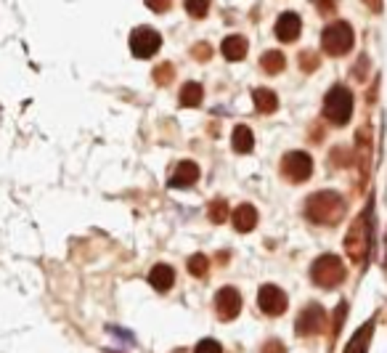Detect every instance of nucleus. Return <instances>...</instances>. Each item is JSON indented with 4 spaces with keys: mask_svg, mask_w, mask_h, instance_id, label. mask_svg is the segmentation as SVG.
<instances>
[{
    "mask_svg": "<svg viewBox=\"0 0 387 353\" xmlns=\"http://www.w3.org/2000/svg\"><path fill=\"white\" fill-rule=\"evenodd\" d=\"M194 353H223V348H221V342H215V340H202L199 345H197V351Z\"/></svg>",
    "mask_w": 387,
    "mask_h": 353,
    "instance_id": "obj_24",
    "label": "nucleus"
},
{
    "mask_svg": "<svg viewBox=\"0 0 387 353\" xmlns=\"http://www.w3.org/2000/svg\"><path fill=\"white\" fill-rule=\"evenodd\" d=\"M371 11H382V0H364Z\"/></svg>",
    "mask_w": 387,
    "mask_h": 353,
    "instance_id": "obj_30",
    "label": "nucleus"
},
{
    "mask_svg": "<svg viewBox=\"0 0 387 353\" xmlns=\"http://www.w3.org/2000/svg\"><path fill=\"white\" fill-rule=\"evenodd\" d=\"M149 282H152V287H154L156 292H167V289L176 285V271H173V265H165V263L154 265V268L149 271Z\"/></svg>",
    "mask_w": 387,
    "mask_h": 353,
    "instance_id": "obj_13",
    "label": "nucleus"
},
{
    "mask_svg": "<svg viewBox=\"0 0 387 353\" xmlns=\"http://www.w3.org/2000/svg\"><path fill=\"white\" fill-rule=\"evenodd\" d=\"M300 66H302V69H316V66H319V59H316V54H310V51H305V54L300 56Z\"/></svg>",
    "mask_w": 387,
    "mask_h": 353,
    "instance_id": "obj_26",
    "label": "nucleus"
},
{
    "mask_svg": "<svg viewBox=\"0 0 387 353\" xmlns=\"http://www.w3.org/2000/svg\"><path fill=\"white\" fill-rule=\"evenodd\" d=\"M233 152H239V155H247V152H252V144H254V136L252 131L247 128V125H236L233 128Z\"/></svg>",
    "mask_w": 387,
    "mask_h": 353,
    "instance_id": "obj_17",
    "label": "nucleus"
},
{
    "mask_svg": "<svg viewBox=\"0 0 387 353\" xmlns=\"http://www.w3.org/2000/svg\"><path fill=\"white\" fill-rule=\"evenodd\" d=\"M176 78V69H173V64H162L154 69V80L159 83V85H167L170 80Z\"/></svg>",
    "mask_w": 387,
    "mask_h": 353,
    "instance_id": "obj_23",
    "label": "nucleus"
},
{
    "mask_svg": "<svg viewBox=\"0 0 387 353\" xmlns=\"http://www.w3.org/2000/svg\"><path fill=\"white\" fill-rule=\"evenodd\" d=\"M281 173L292 181V184H300V181H308L310 173H313V160H310L305 152H289L281 160Z\"/></svg>",
    "mask_w": 387,
    "mask_h": 353,
    "instance_id": "obj_7",
    "label": "nucleus"
},
{
    "mask_svg": "<svg viewBox=\"0 0 387 353\" xmlns=\"http://www.w3.org/2000/svg\"><path fill=\"white\" fill-rule=\"evenodd\" d=\"M300 30H302V22H300L297 13L287 11V13H281V16H278V22H276V37L278 40L292 43V40L300 35Z\"/></svg>",
    "mask_w": 387,
    "mask_h": 353,
    "instance_id": "obj_12",
    "label": "nucleus"
},
{
    "mask_svg": "<svg viewBox=\"0 0 387 353\" xmlns=\"http://www.w3.org/2000/svg\"><path fill=\"white\" fill-rule=\"evenodd\" d=\"M215 311H218V316L221 321H231L239 316V311H242V295H239V289L236 287H223L218 295H215Z\"/></svg>",
    "mask_w": 387,
    "mask_h": 353,
    "instance_id": "obj_9",
    "label": "nucleus"
},
{
    "mask_svg": "<svg viewBox=\"0 0 387 353\" xmlns=\"http://www.w3.org/2000/svg\"><path fill=\"white\" fill-rule=\"evenodd\" d=\"M254 226H257V210L252 205H239V208L233 210V229L236 232H252Z\"/></svg>",
    "mask_w": 387,
    "mask_h": 353,
    "instance_id": "obj_15",
    "label": "nucleus"
},
{
    "mask_svg": "<svg viewBox=\"0 0 387 353\" xmlns=\"http://www.w3.org/2000/svg\"><path fill=\"white\" fill-rule=\"evenodd\" d=\"M324 117L332 125H348L353 117V93L345 85H334L324 99Z\"/></svg>",
    "mask_w": 387,
    "mask_h": 353,
    "instance_id": "obj_2",
    "label": "nucleus"
},
{
    "mask_svg": "<svg viewBox=\"0 0 387 353\" xmlns=\"http://www.w3.org/2000/svg\"><path fill=\"white\" fill-rule=\"evenodd\" d=\"M191 54L197 56V59H199V61H207V59H210V54H212V48L210 45H194V51H191Z\"/></svg>",
    "mask_w": 387,
    "mask_h": 353,
    "instance_id": "obj_28",
    "label": "nucleus"
},
{
    "mask_svg": "<svg viewBox=\"0 0 387 353\" xmlns=\"http://www.w3.org/2000/svg\"><path fill=\"white\" fill-rule=\"evenodd\" d=\"M228 218V205L223 202V199H215L210 205V221L212 223H223Z\"/></svg>",
    "mask_w": 387,
    "mask_h": 353,
    "instance_id": "obj_22",
    "label": "nucleus"
},
{
    "mask_svg": "<svg viewBox=\"0 0 387 353\" xmlns=\"http://www.w3.org/2000/svg\"><path fill=\"white\" fill-rule=\"evenodd\" d=\"M371 247V229H369V213H361L353 221L350 232L345 237V250L353 258L355 263H361Z\"/></svg>",
    "mask_w": 387,
    "mask_h": 353,
    "instance_id": "obj_4",
    "label": "nucleus"
},
{
    "mask_svg": "<svg viewBox=\"0 0 387 353\" xmlns=\"http://www.w3.org/2000/svg\"><path fill=\"white\" fill-rule=\"evenodd\" d=\"M257 306L266 316H281L287 311V295L276 285H266L257 292Z\"/></svg>",
    "mask_w": 387,
    "mask_h": 353,
    "instance_id": "obj_8",
    "label": "nucleus"
},
{
    "mask_svg": "<svg viewBox=\"0 0 387 353\" xmlns=\"http://www.w3.org/2000/svg\"><path fill=\"white\" fill-rule=\"evenodd\" d=\"M260 353H287V348H284V345H281L278 340H271V342H266V345H263V351H260Z\"/></svg>",
    "mask_w": 387,
    "mask_h": 353,
    "instance_id": "obj_29",
    "label": "nucleus"
},
{
    "mask_svg": "<svg viewBox=\"0 0 387 353\" xmlns=\"http://www.w3.org/2000/svg\"><path fill=\"white\" fill-rule=\"evenodd\" d=\"M247 48H250V43H247V37H242V35H228L221 45L223 56H226L228 61H242L244 56H247Z\"/></svg>",
    "mask_w": 387,
    "mask_h": 353,
    "instance_id": "obj_14",
    "label": "nucleus"
},
{
    "mask_svg": "<svg viewBox=\"0 0 387 353\" xmlns=\"http://www.w3.org/2000/svg\"><path fill=\"white\" fill-rule=\"evenodd\" d=\"M144 3L149 6V8H152V11L165 13L167 8H170V3H173V0H144Z\"/></svg>",
    "mask_w": 387,
    "mask_h": 353,
    "instance_id": "obj_27",
    "label": "nucleus"
},
{
    "mask_svg": "<svg viewBox=\"0 0 387 353\" xmlns=\"http://www.w3.org/2000/svg\"><path fill=\"white\" fill-rule=\"evenodd\" d=\"M207 268H210V261L204 258V255H191L188 258V271H191V276H204L207 274Z\"/></svg>",
    "mask_w": 387,
    "mask_h": 353,
    "instance_id": "obj_20",
    "label": "nucleus"
},
{
    "mask_svg": "<svg viewBox=\"0 0 387 353\" xmlns=\"http://www.w3.org/2000/svg\"><path fill=\"white\" fill-rule=\"evenodd\" d=\"M313 6H316L324 16H329V13H334V8H337V0H313Z\"/></svg>",
    "mask_w": 387,
    "mask_h": 353,
    "instance_id": "obj_25",
    "label": "nucleus"
},
{
    "mask_svg": "<svg viewBox=\"0 0 387 353\" xmlns=\"http://www.w3.org/2000/svg\"><path fill=\"white\" fill-rule=\"evenodd\" d=\"M310 279L316 287L332 289L345 282V265L337 255H321L310 265Z\"/></svg>",
    "mask_w": 387,
    "mask_h": 353,
    "instance_id": "obj_3",
    "label": "nucleus"
},
{
    "mask_svg": "<svg viewBox=\"0 0 387 353\" xmlns=\"http://www.w3.org/2000/svg\"><path fill=\"white\" fill-rule=\"evenodd\" d=\"M159 45H162V37L152 27H138L130 32V51L135 59H152L159 51Z\"/></svg>",
    "mask_w": 387,
    "mask_h": 353,
    "instance_id": "obj_6",
    "label": "nucleus"
},
{
    "mask_svg": "<svg viewBox=\"0 0 387 353\" xmlns=\"http://www.w3.org/2000/svg\"><path fill=\"white\" fill-rule=\"evenodd\" d=\"M252 101H254V109L260 112V114H274V112L278 109V96L268 88L252 90Z\"/></svg>",
    "mask_w": 387,
    "mask_h": 353,
    "instance_id": "obj_16",
    "label": "nucleus"
},
{
    "mask_svg": "<svg viewBox=\"0 0 387 353\" xmlns=\"http://www.w3.org/2000/svg\"><path fill=\"white\" fill-rule=\"evenodd\" d=\"M353 27L348 22H332L321 32V45L329 56H345L353 48Z\"/></svg>",
    "mask_w": 387,
    "mask_h": 353,
    "instance_id": "obj_5",
    "label": "nucleus"
},
{
    "mask_svg": "<svg viewBox=\"0 0 387 353\" xmlns=\"http://www.w3.org/2000/svg\"><path fill=\"white\" fill-rule=\"evenodd\" d=\"M324 309H321L319 303H310L308 309L300 313V319H297V335H305V337H310V335H316V332L321 330V324H324Z\"/></svg>",
    "mask_w": 387,
    "mask_h": 353,
    "instance_id": "obj_10",
    "label": "nucleus"
},
{
    "mask_svg": "<svg viewBox=\"0 0 387 353\" xmlns=\"http://www.w3.org/2000/svg\"><path fill=\"white\" fill-rule=\"evenodd\" d=\"M197 178H199V167H197V162L186 160V162H180V165L173 170V176H170V186L186 189V186H191V184H197Z\"/></svg>",
    "mask_w": 387,
    "mask_h": 353,
    "instance_id": "obj_11",
    "label": "nucleus"
},
{
    "mask_svg": "<svg viewBox=\"0 0 387 353\" xmlns=\"http://www.w3.org/2000/svg\"><path fill=\"white\" fill-rule=\"evenodd\" d=\"M202 99H204V90H202L199 83H186L183 90H180V104L188 107V109H191V107H199Z\"/></svg>",
    "mask_w": 387,
    "mask_h": 353,
    "instance_id": "obj_18",
    "label": "nucleus"
},
{
    "mask_svg": "<svg viewBox=\"0 0 387 353\" xmlns=\"http://www.w3.org/2000/svg\"><path fill=\"white\" fill-rule=\"evenodd\" d=\"M186 11L194 19H204L207 11H210V0H186Z\"/></svg>",
    "mask_w": 387,
    "mask_h": 353,
    "instance_id": "obj_21",
    "label": "nucleus"
},
{
    "mask_svg": "<svg viewBox=\"0 0 387 353\" xmlns=\"http://www.w3.org/2000/svg\"><path fill=\"white\" fill-rule=\"evenodd\" d=\"M260 64H263V69H266L268 75H278V72L287 66V59H284L281 51H268V54L260 59Z\"/></svg>",
    "mask_w": 387,
    "mask_h": 353,
    "instance_id": "obj_19",
    "label": "nucleus"
},
{
    "mask_svg": "<svg viewBox=\"0 0 387 353\" xmlns=\"http://www.w3.org/2000/svg\"><path fill=\"white\" fill-rule=\"evenodd\" d=\"M305 213L313 223H337L345 215V199L337 191H316L305 202Z\"/></svg>",
    "mask_w": 387,
    "mask_h": 353,
    "instance_id": "obj_1",
    "label": "nucleus"
}]
</instances>
